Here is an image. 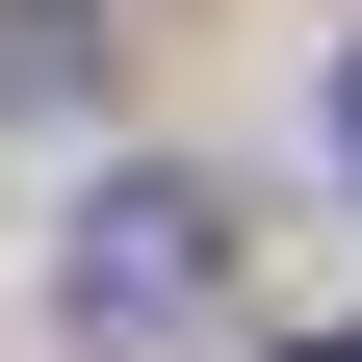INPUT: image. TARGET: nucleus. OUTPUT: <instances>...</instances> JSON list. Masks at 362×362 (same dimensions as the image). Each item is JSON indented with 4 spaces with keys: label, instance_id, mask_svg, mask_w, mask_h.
<instances>
[{
    "label": "nucleus",
    "instance_id": "nucleus-2",
    "mask_svg": "<svg viewBox=\"0 0 362 362\" xmlns=\"http://www.w3.org/2000/svg\"><path fill=\"white\" fill-rule=\"evenodd\" d=\"M337 181H362V52H337Z\"/></svg>",
    "mask_w": 362,
    "mask_h": 362
},
{
    "label": "nucleus",
    "instance_id": "nucleus-3",
    "mask_svg": "<svg viewBox=\"0 0 362 362\" xmlns=\"http://www.w3.org/2000/svg\"><path fill=\"white\" fill-rule=\"evenodd\" d=\"M285 362H362V337H285Z\"/></svg>",
    "mask_w": 362,
    "mask_h": 362
},
{
    "label": "nucleus",
    "instance_id": "nucleus-1",
    "mask_svg": "<svg viewBox=\"0 0 362 362\" xmlns=\"http://www.w3.org/2000/svg\"><path fill=\"white\" fill-rule=\"evenodd\" d=\"M181 310H207V207L181 181H104L78 207V337H181Z\"/></svg>",
    "mask_w": 362,
    "mask_h": 362
}]
</instances>
